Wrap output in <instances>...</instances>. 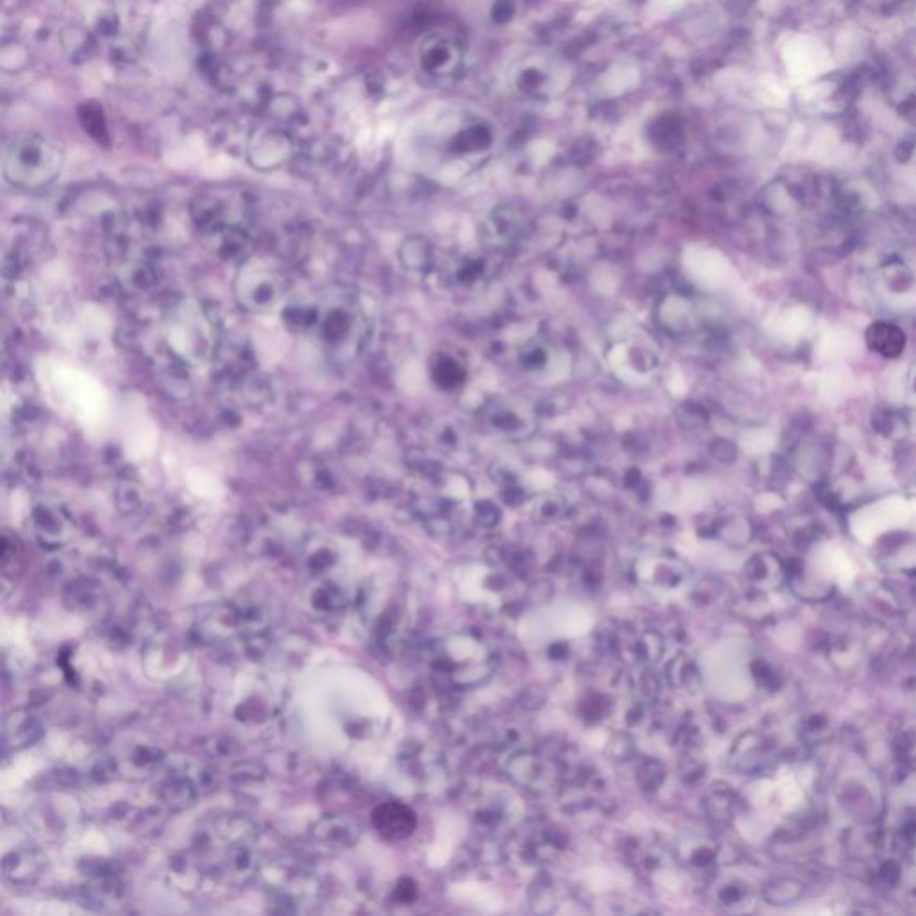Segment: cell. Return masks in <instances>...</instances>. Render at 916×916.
<instances>
[{
  "label": "cell",
  "instance_id": "cell-5",
  "mask_svg": "<svg viewBox=\"0 0 916 916\" xmlns=\"http://www.w3.org/2000/svg\"><path fill=\"white\" fill-rule=\"evenodd\" d=\"M170 342L190 362H201L212 351V326L197 308H183L170 323Z\"/></svg>",
  "mask_w": 916,
  "mask_h": 916
},
{
  "label": "cell",
  "instance_id": "cell-8",
  "mask_svg": "<svg viewBox=\"0 0 916 916\" xmlns=\"http://www.w3.org/2000/svg\"><path fill=\"white\" fill-rule=\"evenodd\" d=\"M373 825L385 840L401 841L416 831L417 820L410 807L399 802H385L374 809Z\"/></svg>",
  "mask_w": 916,
  "mask_h": 916
},
{
  "label": "cell",
  "instance_id": "cell-19",
  "mask_svg": "<svg viewBox=\"0 0 916 916\" xmlns=\"http://www.w3.org/2000/svg\"><path fill=\"white\" fill-rule=\"evenodd\" d=\"M491 142V133L485 128H469L458 136L455 147L460 153H471V151H480Z\"/></svg>",
  "mask_w": 916,
  "mask_h": 916
},
{
  "label": "cell",
  "instance_id": "cell-12",
  "mask_svg": "<svg viewBox=\"0 0 916 916\" xmlns=\"http://www.w3.org/2000/svg\"><path fill=\"white\" fill-rule=\"evenodd\" d=\"M156 797L169 807L185 809L196 802L197 784L185 772L167 773L156 788Z\"/></svg>",
  "mask_w": 916,
  "mask_h": 916
},
{
  "label": "cell",
  "instance_id": "cell-11",
  "mask_svg": "<svg viewBox=\"0 0 916 916\" xmlns=\"http://www.w3.org/2000/svg\"><path fill=\"white\" fill-rule=\"evenodd\" d=\"M47 868V857L38 850H17L4 859V877L18 886L33 884Z\"/></svg>",
  "mask_w": 916,
  "mask_h": 916
},
{
  "label": "cell",
  "instance_id": "cell-13",
  "mask_svg": "<svg viewBox=\"0 0 916 916\" xmlns=\"http://www.w3.org/2000/svg\"><path fill=\"white\" fill-rule=\"evenodd\" d=\"M33 526L34 534L45 546H61L67 541L72 530L70 519L65 518V514H61L60 510L49 507H42L34 512Z\"/></svg>",
  "mask_w": 916,
  "mask_h": 916
},
{
  "label": "cell",
  "instance_id": "cell-14",
  "mask_svg": "<svg viewBox=\"0 0 916 916\" xmlns=\"http://www.w3.org/2000/svg\"><path fill=\"white\" fill-rule=\"evenodd\" d=\"M866 344L881 357L897 358L906 348V333L897 324L879 321L866 331Z\"/></svg>",
  "mask_w": 916,
  "mask_h": 916
},
{
  "label": "cell",
  "instance_id": "cell-7",
  "mask_svg": "<svg viewBox=\"0 0 916 916\" xmlns=\"http://www.w3.org/2000/svg\"><path fill=\"white\" fill-rule=\"evenodd\" d=\"M310 836L321 849H348L360 838V825L344 816H324L312 827Z\"/></svg>",
  "mask_w": 916,
  "mask_h": 916
},
{
  "label": "cell",
  "instance_id": "cell-21",
  "mask_svg": "<svg viewBox=\"0 0 916 916\" xmlns=\"http://www.w3.org/2000/svg\"><path fill=\"white\" fill-rule=\"evenodd\" d=\"M711 451H713L714 457L718 458L720 462H732L736 455H738V450L734 448V444L729 441H723V439H718V441L713 442L711 446Z\"/></svg>",
  "mask_w": 916,
  "mask_h": 916
},
{
  "label": "cell",
  "instance_id": "cell-15",
  "mask_svg": "<svg viewBox=\"0 0 916 916\" xmlns=\"http://www.w3.org/2000/svg\"><path fill=\"white\" fill-rule=\"evenodd\" d=\"M308 605L319 616H333L344 611L348 605V596L333 580H321L308 591Z\"/></svg>",
  "mask_w": 916,
  "mask_h": 916
},
{
  "label": "cell",
  "instance_id": "cell-10",
  "mask_svg": "<svg viewBox=\"0 0 916 916\" xmlns=\"http://www.w3.org/2000/svg\"><path fill=\"white\" fill-rule=\"evenodd\" d=\"M162 763L163 755L158 748H154L153 745H145V743H136L133 747L124 748L120 752L115 766L128 777L144 779V777L153 775Z\"/></svg>",
  "mask_w": 916,
  "mask_h": 916
},
{
  "label": "cell",
  "instance_id": "cell-4",
  "mask_svg": "<svg viewBox=\"0 0 916 916\" xmlns=\"http://www.w3.org/2000/svg\"><path fill=\"white\" fill-rule=\"evenodd\" d=\"M263 888L271 893L272 902L281 904L283 911H296L310 904L319 895V883L312 872L294 863L276 861L260 866L258 875Z\"/></svg>",
  "mask_w": 916,
  "mask_h": 916
},
{
  "label": "cell",
  "instance_id": "cell-16",
  "mask_svg": "<svg viewBox=\"0 0 916 916\" xmlns=\"http://www.w3.org/2000/svg\"><path fill=\"white\" fill-rule=\"evenodd\" d=\"M446 43L448 42H442L441 38L435 42H426L423 54H421V65L426 72L444 74V70L451 67L455 54L450 45Z\"/></svg>",
  "mask_w": 916,
  "mask_h": 916
},
{
  "label": "cell",
  "instance_id": "cell-20",
  "mask_svg": "<svg viewBox=\"0 0 916 916\" xmlns=\"http://www.w3.org/2000/svg\"><path fill=\"white\" fill-rule=\"evenodd\" d=\"M874 426L877 432L890 435V437H900V433L902 435L906 433V421L899 414L891 412V410H888V412L884 410V412L875 414Z\"/></svg>",
  "mask_w": 916,
  "mask_h": 916
},
{
  "label": "cell",
  "instance_id": "cell-6",
  "mask_svg": "<svg viewBox=\"0 0 916 916\" xmlns=\"http://www.w3.org/2000/svg\"><path fill=\"white\" fill-rule=\"evenodd\" d=\"M290 154H292V142H290L289 135L276 131V129H265V131L256 133L253 142L249 145V160L256 169H278L289 160Z\"/></svg>",
  "mask_w": 916,
  "mask_h": 916
},
{
  "label": "cell",
  "instance_id": "cell-17",
  "mask_svg": "<svg viewBox=\"0 0 916 916\" xmlns=\"http://www.w3.org/2000/svg\"><path fill=\"white\" fill-rule=\"evenodd\" d=\"M399 256L403 265L412 271H423L432 263V249L425 238L414 237L407 240L401 246Z\"/></svg>",
  "mask_w": 916,
  "mask_h": 916
},
{
  "label": "cell",
  "instance_id": "cell-3",
  "mask_svg": "<svg viewBox=\"0 0 916 916\" xmlns=\"http://www.w3.org/2000/svg\"><path fill=\"white\" fill-rule=\"evenodd\" d=\"M287 294V278L267 260L255 258L242 265L235 281L238 303L249 312L265 314L280 305Z\"/></svg>",
  "mask_w": 916,
  "mask_h": 916
},
{
  "label": "cell",
  "instance_id": "cell-1",
  "mask_svg": "<svg viewBox=\"0 0 916 916\" xmlns=\"http://www.w3.org/2000/svg\"><path fill=\"white\" fill-rule=\"evenodd\" d=\"M272 609L258 596H237L208 603L199 611L197 634L208 643L255 637L271 627Z\"/></svg>",
  "mask_w": 916,
  "mask_h": 916
},
{
  "label": "cell",
  "instance_id": "cell-2",
  "mask_svg": "<svg viewBox=\"0 0 916 916\" xmlns=\"http://www.w3.org/2000/svg\"><path fill=\"white\" fill-rule=\"evenodd\" d=\"M63 165L65 156L60 145L45 136H22L6 147L2 174L13 187L40 190L58 179Z\"/></svg>",
  "mask_w": 916,
  "mask_h": 916
},
{
  "label": "cell",
  "instance_id": "cell-22",
  "mask_svg": "<svg viewBox=\"0 0 916 916\" xmlns=\"http://www.w3.org/2000/svg\"><path fill=\"white\" fill-rule=\"evenodd\" d=\"M514 11H516V8H514L512 0H498L494 4V8H492V18L496 22L503 24V22H509L512 15H514Z\"/></svg>",
  "mask_w": 916,
  "mask_h": 916
},
{
  "label": "cell",
  "instance_id": "cell-18",
  "mask_svg": "<svg viewBox=\"0 0 916 916\" xmlns=\"http://www.w3.org/2000/svg\"><path fill=\"white\" fill-rule=\"evenodd\" d=\"M433 378H435V383L442 389H455L458 383L462 382L464 371L460 369V365L455 360L442 358L441 362L435 365Z\"/></svg>",
  "mask_w": 916,
  "mask_h": 916
},
{
  "label": "cell",
  "instance_id": "cell-9",
  "mask_svg": "<svg viewBox=\"0 0 916 916\" xmlns=\"http://www.w3.org/2000/svg\"><path fill=\"white\" fill-rule=\"evenodd\" d=\"M42 720L29 711H13L4 720V745L9 748H26L34 745L45 732Z\"/></svg>",
  "mask_w": 916,
  "mask_h": 916
}]
</instances>
